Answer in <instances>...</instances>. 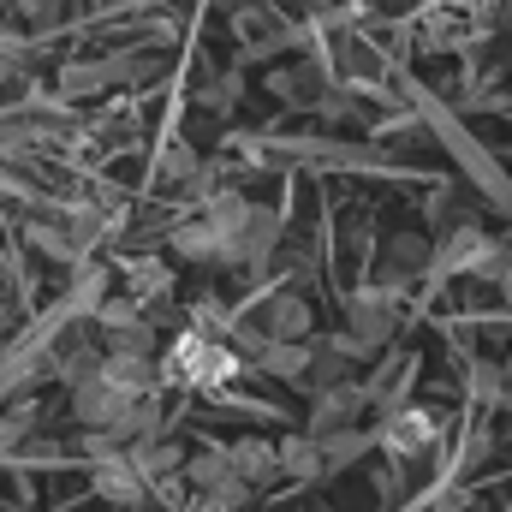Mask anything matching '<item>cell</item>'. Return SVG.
<instances>
[{
  "mask_svg": "<svg viewBox=\"0 0 512 512\" xmlns=\"http://www.w3.org/2000/svg\"><path fill=\"white\" fill-rule=\"evenodd\" d=\"M262 334H268V340H304V334H310V304H304V298H292V292H286V298H274V304H268Z\"/></svg>",
  "mask_w": 512,
  "mask_h": 512,
  "instance_id": "1",
  "label": "cell"
},
{
  "mask_svg": "<svg viewBox=\"0 0 512 512\" xmlns=\"http://www.w3.org/2000/svg\"><path fill=\"white\" fill-rule=\"evenodd\" d=\"M256 364H262L268 376H280V382H304L310 352H304V340H268V346L256 352Z\"/></svg>",
  "mask_w": 512,
  "mask_h": 512,
  "instance_id": "2",
  "label": "cell"
},
{
  "mask_svg": "<svg viewBox=\"0 0 512 512\" xmlns=\"http://www.w3.org/2000/svg\"><path fill=\"white\" fill-rule=\"evenodd\" d=\"M233 477H245V483H268L280 465H274V447H262V441H245V447H233Z\"/></svg>",
  "mask_w": 512,
  "mask_h": 512,
  "instance_id": "3",
  "label": "cell"
},
{
  "mask_svg": "<svg viewBox=\"0 0 512 512\" xmlns=\"http://www.w3.org/2000/svg\"><path fill=\"white\" fill-rule=\"evenodd\" d=\"M96 495H108V501L131 507V501L143 495V483H137V471H131L126 459H114V465H102V471H96Z\"/></svg>",
  "mask_w": 512,
  "mask_h": 512,
  "instance_id": "4",
  "label": "cell"
},
{
  "mask_svg": "<svg viewBox=\"0 0 512 512\" xmlns=\"http://www.w3.org/2000/svg\"><path fill=\"white\" fill-rule=\"evenodd\" d=\"M274 465L286 477H316L322 471V447L316 441H286V447H274Z\"/></svg>",
  "mask_w": 512,
  "mask_h": 512,
  "instance_id": "5",
  "label": "cell"
},
{
  "mask_svg": "<svg viewBox=\"0 0 512 512\" xmlns=\"http://www.w3.org/2000/svg\"><path fill=\"white\" fill-rule=\"evenodd\" d=\"M429 429H435V423H429L423 411H405V417L387 429V441H393V453H417V447L429 441Z\"/></svg>",
  "mask_w": 512,
  "mask_h": 512,
  "instance_id": "6",
  "label": "cell"
},
{
  "mask_svg": "<svg viewBox=\"0 0 512 512\" xmlns=\"http://www.w3.org/2000/svg\"><path fill=\"white\" fill-rule=\"evenodd\" d=\"M173 251L215 256V251H221V233H215V227H179V233H173Z\"/></svg>",
  "mask_w": 512,
  "mask_h": 512,
  "instance_id": "7",
  "label": "cell"
},
{
  "mask_svg": "<svg viewBox=\"0 0 512 512\" xmlns=\"http://www.w3.org/2000/svg\"><path fill=\"white\" fill-rule=\"evenodd\" d=\"M185 471H191V483H197V489H215V483H221L233 465H227V453H197Z\"/></svg>",
  "mask_w": 512,
  "mask_h": 512,
  "instance_id": "8",
  "label": "cell"
},
{
  "mask_svg": "<svg viewBox=\"0 0 512 512\" xmlns=\"http://www.w3.org/2000/svg\"><path fill=\"white\" fill-rule=\"evenodd\" d=\"M393 262H399V268H417V262H423V239H399V245H393Z\"/></svg>",
  "mask_w": 512,
  "mask_h": 512,
  "instance_id": "9",
  "label": "cell"
}]
</instances>
